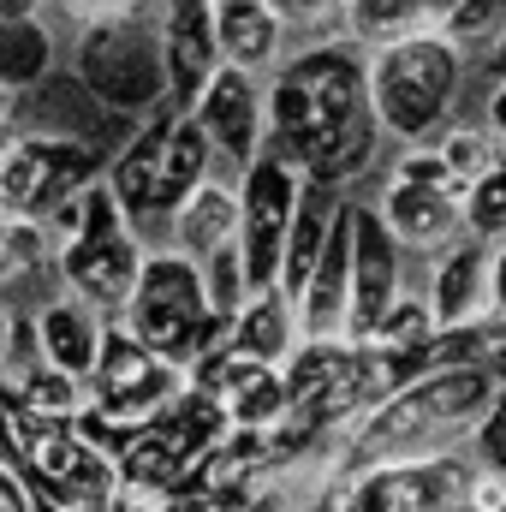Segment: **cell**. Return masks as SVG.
Masks as SVG:
<instances>
[{"label":"cell","instance_id":"39","mask_svg":"<svg viewBox=\"0 0 506 512\" xmlns=\"http://www.w3.org/2000/svg\"><path fill=\"white\" fill-rule=\"evenodd\" d=\"M495 512H506V501H501V507H495Z\"/></svg>","mask_w":506,"mask_h":512},{"label":"cell","instance_id":"31","mask_svg":"<svg viewBox=\"0 0 506 512\" xmlns=\"http://www.w3.org/2000/svg\"><path fill=\"white\" fill-rule=\"evenodd\" d=\"M477 429V465H489L495 477H506V382H495V393H489V405H483V417L471 423Z\"/></svg>","mask_w":506,"mask_h":512},{"label":"cell","instance_id":"14","mask_svg":"<svg viewBox=\"0 0 506 512\" xmlns=\"http://www.w3.org/2000/svg\"><path fill=\"white\" fill-rule=\"evenodd\" d=\"M155 30H161V66H167V102L191 108L209 72L221 66L215 48V0H155Z\"/></svg>","mask_w":506,"mask_h":512},{"label":"cell","instance_id":"32","mask_svg":"<svg viewBox=\"0 0 506 512\" xmlns=\"http://www.w3.org/2000/svg\"><path fill=\"white\" fill-rule=\"evenodd\" d=\"M441 161H447L459 179H477V173H489L501 155H495V143H489L483 131H453V137H447V149H441Z\"/></svg>","mask_w":506,"mask_h":512},{"label":"cell","instance_id":"18","mask_svg":"<svg viewBox=\"0 0 506 512\" xmlns=\"http://www.w3.org/2000/svg\"><path fill=\"white\" fill-rule=\"evenodd\" d=\"M239 233V185H227V179H203V185H191L179 203H173V215H167V245L185 256H209L215 245H227Z\"/></svg>","mask_w":506,"mask_h":512},{"label":"cell","instance_id":"19","mask_svg":"<svg viewBox=\"0 0 506 512\" xmlns=\"http://www.w3.org/2000/svg\"><path fill=\"white\" fill-rule=\"evenodd\" d=\"M334 209H340V185H322V179H298V203H292V221H286V245H280V274H274V286L292 298L298 286H304V274H310V262L322 251V239H328V227H334Z\"/></svg>","mask_w":506,"mask_h":512},{"label":"cell","instance_id":"24","mask_svg":"<svg viewBox=\"0 0 506 512\" xmlns=\"http://www.w3.org/2000/svg\"><path fill=\"white\" fill-rule=\"evenodd\" d=\"M18 405H30V411H42V417L72 423V417L90 405V382H84V376H72V370L36 364V370L24 376V387H18Z\"/></svg>","mask_w":506,"mask_h":512},{"label":"cell","instance_id":"13","mask_svg":"<svg viewBox=\"0 0 506 512\" xmlns=\"http://www.w3.org/2000/svg\"><path fill=\"white\" fill-rule=\"evenodd\" d=\"M399 298V239L387 233L381 209L352 203V292H346V340H370L381 310Z\"/></svg>","mask_w":506,"mask_h":512},{"label":"cell","instance_id":"29","mask_svg":"<svg viewBox=\"0 0 506 512\" xmlns=\"http://www.w3.org/2000/svg\"><path fill=\"white\" fill-rule=\"evenodd\" d=\"M465 227L477 239H501L506 233V161H495L489 173L471 179V191H465Z\"/></svg>","mask_w":506,"mask_h":512},{"label":"cell","instance_id":"23","mask_svg":"<svg viewBox=\"0 0 506 512\" xmlns=\"http://www.w3.org/2000/svg\"><path fill=\"white\" fill-rule=\"evenodd\" d=\"M48 66H60V30L30 12V18H0V84L18 96L24 84H36Z\"/></svg>","mask_w":506,"mask_h":512},{"label":"cell","instance_id":"20","mask_svg":"<svg viewBox=\"0 0 506 512\" xmlns=\"http://www.w3.org/2000/svg\"><path fill=\"white\" fill-rule=\"evenodd\" d=\"M215 48L245 72H268L286 48V30L268 0H215Z\"/></svg>","mask_w":506,"mask_h":512},{"label":"cell","instance_id":"30","mask_svg":"<svg viewBox=\"0 0 506 512\" xmlns=\"http://www.w3.org/2000/svg\"><path fill=\"white\" fill-rule=\"evenodd\" d=\"M137 6H155V0H48L42 18L60 30V48L78 24H96V18H120V12H137Z\"/></svg>","mask_w":506,"mask_h":512},{"label":"cell","instance_id":"36","mask_svg":"<svg viewBox=\"0 0 506 512\" xmlns=\"http://www.w3.org/2000/svg\"><path fill=\"white\" fill-rule=\"evenodd\" d=\"M48 0H0V18H30V12H42Z\"/></svg>","mask_w":506,"mask_h":512},{"label":"cell","instance_id":"4","mask_svg":"<svg viewBox=\"0 0 506 512\" xmlns=\"http://www.w3.org/2000/svg\"><path fill=\"white\" fill-rule=\"evenodd\" d=\"M120 322L173 370H191L203 352H215L227 340V316L209 304L197 256L173 251V245L143 251V268L120 304Z\"/></svg>","mask_w":506,"mask_h":512},{"label":"cell","instance_id":"7","mask_svg":"<svg viewBox=\"0 0 506 512\" xmlns=\"http://www.w3.org/2000/svg\"><path fill=\"white\" fill-rule=\"evenodd\" d=\"M108 155L84 137H30L18 131L0 149V215H36L48 221L66 197H78L90 179H102Z\"/></svg>","mask_w":506,"mask_h":512},{"label":"cell","instance_id":"9","mask_svg":"<svg viewBox=\"0 0 506 512\" xmlns=\"http://www.w3.org/2000/svg\"><path fill=\"white\" fill-rule=\"evenodd\" d=\"M298 179L304 173L268 143L239 167V233H233V245H239L251 292L274 286V274H280V245H286V221H292V203H298Z\"/></svg>","mask_w":506,"mask_h":512},{"label":"cell","instance_id":"1","mask_svg":"<svg viewBox=\"0 0 506 512\" xmlns=\"http://www.w3.org/2000/svg\"><path fill=\"white\" fill-rule=\"evenodd\" d=\"M370 60L358 42H310L274 60L262 90V143L322 185H352L376 155Z\"/></svg>","mask_w":506,"mask_h":512},{"label":"cell","instance_id":"6","mask_svg":"<svg viewBox=\"0 0 506 512\" xmlns=\"http://www.w3.org/2000/svg\"><path fill=\"white\" fill-rule=\"evenodd\" d=\"M459 96V48L447 36H393L370 66V108L376 126L417 143Z\"/></svg>","mask_w":506,"mask_h":512},{"label":"cell","instance_id":"12","mask_svg":"<svg viewBox=\"0 0 506 512\" xmlns=\"http://www.w3.org/2000/svg\"><path fill=\"white\" fill-rule=\"evenodd\" d=\"M191 120L203 126L209 149H215V167H245L256 149H262V72H245L233 60H221L209 72V84L197 90L191 102Z\"/></svg>","mask_w":506,"mask_h":512},{"label":"cell","instance_id":"28","mask_svg":"<svg viewBox=\"0 0 506 512\" xmlns=\"http://www.w3.org/2000/svg\"><path fill=\"white\" fill-rule=\"evenodd\" d=\"M197 268H203V292H209V304H215L221 316H233V310L251 298V280H245V262H239V245H233V239L215 245L209 256H197Z\"/></svg>","mask_w":506,"mask_h":512},{"label":"cell","instance_id":"22","mask_svg":"<svg viewBox=\"0 0 506 512\" xmlns=\"http://www.w3.org/2000/svg\"><path fill=\"white\" fill-rule=\"evenodd\" d=\"M483 304H489V251H483L477 233H471L465 245H453V251L441 256L429 310H435L441 328H459V322H477Z\"/></svg>","mask_w":506,"mask_h":512},{"label":"cell","instance_id":"16","mask_svg":"<svg viewBox=\"0 0 506 512\" xmlns=\"http://www.w3.org/2000/svg\"><path fill=\"white\" fill-rule=\"evenodd\" d=\"M465 191L471 185H435V179H405V173H393V185H387V197H381V221H387V233L393 239H411V245H441V239H453L459 227H465Z\"/></svg>","mask_w":506,"mask_h":512},{"label":"cell","instance_id":"8","mask_svg":"<svg viewBox=\"0 0 506 512\" xmlns=\"http://www.w3.org/2000/svg\"><path fill=\"white\" fill-rule=\"evenodd\" d=\"M465 483L471 465L453 453L376 459L334 495V512H465Z\"/></svg>","mask_w":506,"mask_h":512},{"label":"cell","instance_id":"10","mask_svg":"<svg viewBox=\"0 0 506 512\" xmlns=\"http://www.w3.org/2000/svg\"><path fill=\"white\" fill-rule=\"evenodd\" d=\"M84 382H90V399L96 405H108V411H120L131 423H143V417H155L185 387V370H173L167 358H155L120 316H108L102 346H96V364H90Z\"/></svg>","mask_w":506,"mask_h":512},{"label":"cell","instance_id":"15","mask_svg":"<svg viewBox=\"0 0 506 512\" xmlns=\"http://www.w3.org/2000/svg\"><path fill=\"white\" fill-rule=\"evenodd\" d=\"M185 382H197L203 393H215V399H221V411H227L233 423H256V429H268V423L286 411L280 364L245 358V352H233L227 340H221L215 352H203V358L185 370Z\"/></svg>","mask_w":506,"mask_h":512},{"label":"cell","instance_id":"21","mask_svg":"<svg viewBox=\"0 0 506 512\" xmlns=\"http://www.w3.org/2000/svg\"><path fill=\"white\" fill-rule=\"evenodd\" d=\"M298 340V310L280 286H256L251 298L227 316V346L245 352V358H262V364H280Z\"/></svg>","mask_w":506,"mask_h":512},{"label":"cell","instance_id":"34","mask_svg":"<svg viewBox=\"0 0 506 512\" xmlns=\"http://www.w3.org/2000/svg\"><path fill=\"white\" fill-rule=\"evenodd\" d=\"M489 304H495V310L506 316V245L489 256Z\"/></svg>","mask_w":506,"mask_h":512},{"label":"cell","instance_id":"37","mask_svg":"<svg viewBox=\"0 0 506 512\" xmlns=\"http://www.w3.org/2000/svg\"><path fill=\"white\" fill-rule=\"evenodd\" d=\"M489 120H495V131L506 137V78H501V90H495V102H489Z\"/></svg>","mask_w":506,"mask_h":512},{"label":"cell","instance_id":"11","mask_svg":"<svg viewBox=\"0 0 506 512\" xmlns=\"http://www.w3.org/2000/svg\"><path fill=\"white\" fill-rule=\"evenodd\" d=\"M131 126H137V114H108V108L72 78L66 60L48 66L36 84L18 90V131H30V137H84V143H96L102 155H114L131 137Z\"/></svg>","mask_w":506,"mask_h":512},{"label":"cell","instance_id":"2","mask_svg":"<svg viewBox=\"0 0 506 512\" xmlns=\"http://www.w3.org/2000/svg\"><path fill=\"white\" fill-rule=\"evenodd\" d=\"M209 173H215L209 137L191 120V108H173V102L149 108V114L131 126L126 143L108 155V167H102V179H108V191L120 197L126 227L137 233L143 251H161V245H167V215H173V203H179L191 185H203Z\"/></svg>","mask_w":506,"mask_h":512},{"label":"cell","instance_id":"25","mask_svg":"<svg viewBox=\"0 0 506 512\" xmlns=\"http://www.w3.org/2000/svg\"><path fill=\"white\" fill-rule=\"evenodd\" d=\"M435 328H441V322H435L429 298H393V304L381 310V322H376V334H370V346H387V352H411V346H423Z\"/></svg>","mask_w":506,"mask_h":512},{"label":"cell","instance_id":"33","mask_svg":"<svg viewBox=\"0 0 506 512\" xmlns=\"http://www.w3.org/2000/svg\"><path fill=\"white\" fill-rule=\"evenodd\" d=\"M274 6V18H280V30L292 36V30H316V24H328V18H340V0H268Z\"/></svg>","mask_w":506,"mask_h":512},{"label":"cell","instance_id":"35","mask_svg":"<svg viewBox=\"0 0 506 512\" xmlns=\"http://www.w3.org/2000/svg\"><path fill=\"white\" fill-rule=\"evenodd\" d=\"M12 137H18V96L0 84V149H6Z\"/></svg>","mask_w":506,"mask_h":512},{"label":"cell","instance_id":"3","mask_svg":"<svg viewBox=\"0 0 506 512\" xmlns=\"http://www.w3.org/2000/svg\"><path fill=\"white\" fill-rule=\"evenodd\" d=\"M495 393L489 364H435L411 382H399L387 399L370 411H358V435H352V465H376V459H411L429 453V441H447L459 429H471L483 417Z\"/></svg>","mask_w":506,"mask_h":512},{"label":"cell","instance_id":"26","mask_svg":"<svg viewBox=\"0 0 506 512\" xmlns=\"http://www.w3.org/2000/svg\"><path fill=\"white\" fill-rule=\"evenodd\" d=\"M441 18L453 48H495L506 30V0H453Z\"/></svg>","mask_w":506,"mask_h":512},{"label":"cell","instance_id":"5","mask_svg":"<svg viewBox=\"0 0 506 512\" xmlns=\"http://www.w3.org/2000/svg\"><path fill=\"white\" fill-rule=\"evenodd\" d=\"M60 60L72 66V78H78L108 114H137V120H143L149 108L167 102V66H161L155 6L78 24V30L66 36Z\"/></svg>","mask_w":506,"mask_h":512},{"label":"cell","instance_id":"17","mask_svg":"<svg viewBox=\"0 0 506 512\" xmlns=\"http://www.w3.org/2000/svg\"><path fill=\"white\" fill-rule=\"evenodd\" d=\"M30 322H36V352H42V364L72 370V376H90L96 346H102V328H108V316H102L96 304H84L78 292H54Z\"/></svg>","mask_w":506,"mask_h":512},{"label":"cell","instance_id":"27","mask_svg":"<svg viewBox=\"0 0 506 512\" xmlns=\"http://www.w3.org/2000/svg\"><path fill=\"white\" fill-rule=\"evenodd\" d=\"M340 18H352L358 42H393L405 36L411 18H423V6L417 0H340Z\"/></svg>","mask_w":506,"mask_h":512},{"label":"cell","instance_id":"38","mask_svg":"<svg viewBox=\"0 0 506 512\" xmlns=\"http://www.w3.org/2000/svg\"><path fill=\"white\" fill-rule=\"evenodd\" d=\"M495 72L506 78V30H501V42H495Z\"/></svg>","mask_w":506,"mask_h":512}]
</instances>
